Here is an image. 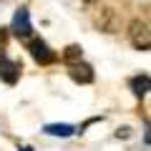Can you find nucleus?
Listing matches in <instances>:
<instances>
[{"label": "nucleus", "mask_w": 151, "mask_h": 151, "mask_svg": "<svg viewBox=\"0 0 151 151\" xmlns=\"http://www.w3.org/2000/svg\"><path fill=\"white\" fill-rule=\"evenodd\" d=\"M68 76L70 78H73L76 83H83V86H86V83H93V78H96V76H93V68L88 63H70V68H68Z\"/></svg>", "instance_id": "obj_5"}, {"label": "nucleus", "mask_w": 151, "mask_h": 151, "mask_svg": "<svg viewBox=\"0 0 151 151\" xmlns=\"http://www.w3.org/2000/svg\"><path fill=\"white\" fill-rule=\"evenodd\" d=\"M96 28H98V30H103V33H116L121 28L119 13L113 10V8H103V10L98 13V18H96Z\"/></svg>", "instance_id": "obj_2"}, {"label": "nucleus", "mask_w": 151, "mask_h": 151, "mask_svg": "<svg viewBox=\"0 0 151 151\" xmlns=\"http://www.w3.org/2000/svg\"><path fill=\"white\" fill-rule=\"evenodd\" d=\"M28 50H30V55H33L40 65H48V63H53V60H55V53L48 48L45 40H40V38L30 40V43H28Z\"/></svg>", "instance_id": "obj_3"}, {"label": "nucleus", "mask_w": 151, "mask_h": 151, "mask_svg": "<svg viewBox=\"0 0 151 151\" xmlns=\"http://www.w3.org/2000/svg\"><path fill=\"white\" fill-rule=\"evenodd\" d=\"M131 134V129H119V131H116V136H119V139H121V136H124V139H126V136H129Z\"/></svg>", "instance_id": "obj_10"}, {"label": "nucleus", "mask_w": 151, "mask_h": 151, "mask_svg": "<svg viewBox=\"0 0 151 151\" xmlns=\"http://www.w3.org/2000/svg\"><path fill=\"white\" fill-rule=\"evenodd\" d=\"M63 60H68V63H81L83 60V48L81 45H68V48L63 50Z\"/></svg>", "instance_id": "obj_8"}, {"label": "nucleus", "mask_w": 151, "mask_h": 151, "mask_svg": "<svg viewBox=\"0 0 151 151\" xmlns=\"http://www.w3.org/2000/svg\"><path fill=\"white\" fill-rule=\"evenodd\" d=\"M18 76H20V65L13 63L10 58H0V78H3L8 86L18 83Z\"/></svg>", "instance_id": "obj_6"}, {"label": "nucleus", "mask_w": 151, "mask_h": 151, "mask_svg": "<svg viewBox=\"0 0 151 151\" xmlns=\"http://www.w3.org/2000/svg\"><path fill=\"white\" fill-rule=\"evenodd\" d=\"M73 126H68V124H50V126H45V134H50V136H70L73 134Z\"/></svg>", "instance_id": "obj_9"}, {"label": "nucleus", "mask_w": 151, "mask_h": 151, "mask_svg": "<svg viewBox=\"0 0 151 151\" xmlns=\"http://www.w3.org/2000/svg\"><path fill=\"white\" fill-rule=\"evenodd\" d=\"M131 91L136 93L139 98H144L146 93H149V76H136V78H131Z\"/></svg>", "instance_id": "obj_7"}, {"label": "nucleus", "mask_w": 151, "mask_h": 151, "mask_svg": "<svg viewBox=\"0 0 151 151\" xmlns=\"http://www.w3.org/2000/svg\"><path fill=\"white\" fill-rule=\"evenodd\" d=\"M83 3H88V5H93V3H98V0H83Z\"/></svg>", "instance_id": "obj_11"}, {"label": "nucleus", "mask_w": 151, "mask_h": 151, "mask_svg": "<svg viewBox=\"0 0 151 151\" xmlns=\"http://www.w3.org/2000/svg\"><path fill=\"white\" fill-rule=\"evenodd\" d=\"M13 35L15 38H30L33 33V25H30V15H28L25 8H20V10L15 13V18H13Z\"/></svg>", "instance_id": "obj_4"}, {"label": "nucleus", "mask_w": 151, "mask_h": 151, "mask_svg": "<svg viewBox=\"0 0 151 151\" xmlns=\"http://www.w3.org/2000/svg\"><path fill=\"white\" fill-rule=\"evenodd\" d=\"M129 40L136 50H149L151 48V30H149V23L141 20V18H134L129 23Z\"/></svg>", "instance_id": "obj_1"}]
</instances>
